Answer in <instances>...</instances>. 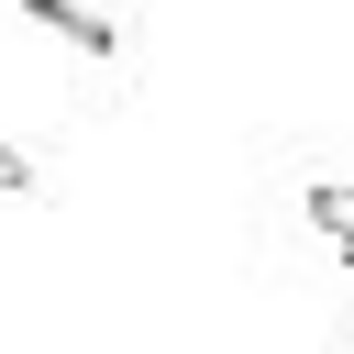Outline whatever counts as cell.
Instances as JSON below:
<instances>
[{
    "label": "cell",
    "mask_w": 354,
    "mask_h": 354,
    "mask_svg": "<svg viewBox=\"0 0 354 354\" xmlns=\"http://www.w3.org/2000/svg\"><path fill=\"white\" fill-rule=\"evenodd\" d=\"M55 44H88V55H111V11H88V0H22Z\"/></svg>",
    "instance_id": "cell-1"
},
{
    "label": "cell",
    "mask_w": 354,
    "mask_h": 354,
    "mask_svg": "<svg viewBox=\"0 0 354 354\" xmlns=\"http://www.w3.org/2000/svg\"><path fill=\"white\" fill-rule=\"evenodd\" d=\"M310 221H321V232L354 254V177H321V188H310Z\"/></svg>",
    "instance_id": "cell-2"
},
{
    "label": "cell",
    "mask_w": 354,
    "mask_h": 354,
    "mask_svg": "<svg viewBox=\"0 0 354 354\" xmlns=\"http://www.w3.org/2000/svg\"><path fill=\"white\" fill-rule=\"evenodd\" d=\"M0 188H33V166H22V155H11V144H0Z\"/></svg>",
    "instance_id": "cell-3"
}]
</instances>
